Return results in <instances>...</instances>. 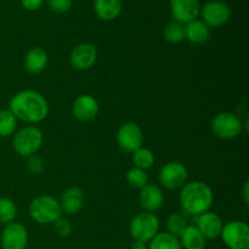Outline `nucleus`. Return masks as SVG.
I'll return each instance as SVG.
<instances>
[{
    "mask_svg": "<svg viewBox=\"0 0 249 249\" xmlns=\"http://www.w3.org/2000/svg\"><path fill=\"white\" fill-rule=\"evenodd\" d=\"M9 106L17 119L28 124L40 123L49 114L48 101L36 90L18 91L11 97Z\"/></svg>",
    "mask_w": 249,
    "mask_h": 249,
    "instance_id": "obj_1",
    "label": "nucleus"
},
{
    "mask_svg": "<svg viewBox=\"0 0 249 249\" xmlns=\"http://www.w3.org/2000/svg\"><path fill=\"white\" fill-rule=\"evenodd\" d=\"M179 198L186 213L198 216L211 209L214 195L211 187L204 182L190 181L181 187Z\"/></svg>",
    "mask_w": 249,
    "mask_h": 249,
    "instance_id": "obj_2",
    "label": "nucleus"
},
{
    "mask_svg": "<svg viewBox=\"0 0 249 249\" xmlns=\"http://www.w3.org/2000/svg\"><path fill=\"white\" fill-rule=\"evenodd\" d=\"M29 215L36 223L41 225L53 224L62 215L60 202L53 196L41 195L36 197L29 204Z\"/></svg>",
    "mask_w": 249,
    "mask_h": 249,
    "instance_id": "obj_3",
    "label": "nucleus"
},
{
    "mask_svg": "<svg viewBox=\"0 0 249 249\" xmlns=\"http://www.w3.org/2000/svg\"><path fill=\"white\" fill-rule=\"evenodd\" d=\"M44 136L39 128L34 125H26L16 131L12 140V146L17 155L29 157L36 155L43 145Z\"/></svg>",
    "mask_w": 249,
    "mask_h": 249,
    "instance_id": "obj_4",
    "label": "nucleus"
},
{
    "mask_svg": "<svg viewBox=\"0 0 249 249\" xmlns=\"http://www.w3.org/2000/svg\"><path fill=\"white\" fill-rule=\"evenodd\" d=\"M129 232L134 241L140 242H150L158 232H160V220L153 213L143 212L134 216L130 221Z\"/></svg>",
    "mask_w": 249,
    "mask_h": 249,
    "instance_id": "obj_5",
    "label": "nucleus"
},
{
    "mask_svg": "<svg viewBox=\"0 0 249 249\" xmlns=\"http://www.w3.org/2000/svg\"><path fill=\"white\" fill-rule=\"evenodd\" d=\"M211 126L213 133L224 140L237 138L243 131L242 121L230 112H221L216 114L212 121Z\"/></svg>",
    "mask_w": 249,
    "mask_h": 249,
    "instance_id": "obj_6",
    "label": "nucleus"
},
{
    "mask_svg": "<svg viewBox=\"0 0 249 249\" xmlns=\"http://www.w3.org/2000/svg\"><path fill=\"white\" fill-rule=\"evenodd\" d=\"M221 238L230 249L249 248V226L245 221L232 220L223 226Z\"/></svg>",
    "mask_w": 249,
    "mask_h": 249,
    "instance_id": "obj_7",
    "label": "nucleus"
},
{
    "mask_svg": "<svg viewBox=\"0 0 249 249\" xmlns=\"http://www.w3.org/2000/svg\"><path fill=\"white\" fill-rule=\"evenodd\" d=\"M187 178H189L187 168L185 167L184 163L178 160H172L163 165L158 175L160 184L167 190L181 189L187 182Z\"/></svg>",
    "mask_w": 249,
    "mask_h": 249,
    "instance_id": "obj_8",
    "label": "nucleus"
},
{
    "mask_svg": "<svg viewBox=\"0 0 249 249\" xmlns=\"http://www.w3.org/2000/svg\"><path fill=\"white\" fill-rule=\"evenodd\" d=\"M117 142L122 151L126 153H134L136 150L142 147V129L134 122L124 123L117 131Z\"/></svg>",
    "mask_w": 249,
    "mask_h": 249,
    "instance_id": "obj_9",
    "label": "nucleus"
},
{
    "mask_svg": "<svg viewBox=\"0 0 249 249\" xmlns=\"http://www.w3.org/2000/svg\"><path fill=\"white\" fill-rule=\"evenodd\" d=\"M202 21L211 28V27H220L230 19L231 10L228 4L219 0H213L204 4L201 11Z\"/></svg>",
    "mask_w": 249,
    "mask_h": 249,
    "instance_id": "obj_10",
    "label": "nucleus"
},
{
    "mask_svg": "<svg viewBox=\"0 0 249 249\" xmlns=\"http://www.w3.org/2000/svg\"><path fill=\"white\" fill-rule=\"evenodd\" d=\"M28 243V231L22 224H7L1 233L2 249H26Z\"/></svg>",
    "mask_w": 249,
    "mask_h": 249,
    "instance_id": "obj_11",
    "label": "nucleus"
},
{
    "mask_svg": "<svg viewBox=\"0 0 249 249\" xmlns=\"http://www.w3.org/2000/svg\"><path fill=\"white\" fill-rule=\"evenodd\" d=\"M97 60L96 46L91 43H82L75 46L70 55L71 65L78 71H88Z\"/></svg>",
    "mask_w": 249,
    "mask_h": 249,
    "instance_id": "obj_12",
    "label": "nucleus"
},
{
    "mask_svg": "<svg viewBox=\"0 0 249 249\" xmlns=\"http://www.w3.org/2000/svg\"><path fill=\"white\" fill-rule=\"evenodd\" d=\"M170 9L175 21L181 23L197 19L201 11L199 0H170Z\"/></svg>",
    "mask_w": 249,
    "mask_h": 249,
    "instance_id": "obj_13",
    "label": "nucleus"
},
{
    "mask_svg": "<svg viewBox=\"0 0 249 249\" xmlns=\"http://www.w3.org/2000/svg\"><path fill=\"white\" fill-rule=\"evenodd\" d=\"M195 226L198 229V231L206 240H215L221 235L224 224L218 214L208 211L197 216Z\"/></svg>",
    "mask_w": 249,
    "mask_h": 249,
    "instance_id": "obj_14",
    "label": "nucleus"
},
{
    "mask_svg": "<svg viewBox=\"0 0 249 249\" xmlns=\"http://www.w3.org/2000/svg\"><path fill=\"white\" fill-rule=\"evenodd\" d=\"M73 116L82 122L92 121L99 113V102L94 96L84 94L74 100L72 106Z\"/></svg>",
    "mask_w": 249,
    "mask_h": 249,
    "instance_id": "obj_15",
    "label": "nucleus"
},
{
    "mask_svg": "<svg viewBox=\"0 0 249 249\" xmlns=\"http://www.w3.org/2000/svg\"><path fill=\"white\" fill-rule=\"evenodd\" d=\"M139 201L145 212L155 213L162 208L163 203H164V195L160 186L155 184H147L141 189Z\"/></svg>",
    "mask_w": 249,
    "mask_h": 249,
    "instance_id": "obj_16",
    "label": "nucleus"
},
{
    "mask_svg": "<svg viewBox=\"0 0 249 249\" xmlns=\"http://www.w3.org/2000/svg\"><path fill=\"white\" fill-rule=\"evenodd\" d=\"M62 213L73 215L77 214L84 206V192L79 187H70L62 194L60 201Z\"/></svg>",
    "mask_w": 249,
    "mask_h": 249,
    "instance_id": "obj_17",
    "label": "nucleus"
},
{
    "mask_svg": "<svg viewBox=\"0 0 249 249\" xmlns=\"http://www.w3.org/2000/svg\"><path fill=\"white\" fill-rule=\"evenodd\" d=\"M48 53L44 49L36 46L32 48L24 56V68L31 74H39L48 66Z\"/></svg>",
    "mask_w": 249,
    "mask_h": 249,
    "instance_id": "obj_18",
    "label": "nucleus"
},
{
    "mask_svg": "<svg viewBox=\"0 0 249 249\" xmlns=\"http://www.w3.org/2000/svg\"><path fill=\"white\" fill-rule=\"evenodd\" d=\"M185 34L186 39L192 44H204L209 39L211 29L201 19H194L185 24Z\"/></svg>",
    "mask_w": 249,
    "mask_h": 249,
    "instance_id": "obj_19",
    "label": "nucleus"
},
{
    "mask_svg": "<svg viewBox=\"0 0 249 249\" xmlns=\"http://www.w3.org/2000/svg\"><path fill=\"white\" fill-rule=\"evenodd\" d=\"M94 10L104 21H112L122 12V0H95Z\"/></svg>",
    "mask_w": 249,
    "mask_h": 249,
    "instance_id": "obj_20",
    "label": "nucleus"
},
{
    "mask_svg": "<svg viewBox=\"0 0 249 249\" xmlns=\"http://www.w3.org/2000/svg\"><path fill=\"white\" fill-rule=\"evenodd\" d=\"M180 238H181L180 245L185 249H204L206 247V238L194 225L187 226Z\"/></svg>",
    "mask_w": 249,
    "mask_h": 249,
    "instance_id": "obj_21",
    "label": "nucleus"
},
{
    "mask_svg": "<svg viewBox=\"0 0 249 249\" xmlns=\"http://www.w3.org/2000/svg\"><path fill=\"white\" fill-rule=\"evenodd\" d=\"M147 249H181L179 238L168 232H158L150 241Z\"/></svg>",
    "mask_w": 249,
    "mask_h": 249,
    "instance_id": "obj_22",
    "label": "nucleus"
},
{
    "mask_svg": "<svg viewBox=\"0 0 249 249\" xmlns=\"http://www.w3.org/2000/svg\"><path fill=\"white\" fill-rule=\"evenodd\" d=\"M164 39L170 44H179L186 39L185 34V24L181 22L172 21L165 26Z\"/></svg>",
    "mask_w": 249,
    "mask_h": 249,
    "instance_id": "obj_23",
    "label": "nucleus"
},
{
    "mask_svg": "<svg viewBox=\"0 0 249 249\" xmlns=\"http://www.w3.org/2000/svg\"><path fill=\"white\" fill-rule=\"evenodd\" d=\"M17 128V118L14 116L10 109H1L0 111V136H7L15 134Z\"/></svg>",
    "mask_w": 249,
    "mask_h": 249,
    "instance_id": "obj_24",
    "label": "nucleus"
},
{
    "mask_svg": "<svg viewBox=\"0 0 249 249\" xmlns=\"http://www.w3.org/2000/svg\"><path fill=\"white\" fill-rule=\"evenodd\" d=\"M187 220L185 219V216L180 213H173L170 214L169 218L167 220V229L168 233L173 235L174 237L180 238L181 235L184 233V231L187 228Z\"/></svg>",
    "mask_w": 249,
    "mask_h": 249,
    "instance_id": "obj_25",
    "label": "nucleus"
},
{
    "mask_svg": "<svg viewBox=\"0 0 249 249\" xmlns=\"http://www.w3.org/2000/svg\"><path fill=\"white\" fill-rule=\"evenodd\" d=\"M133 162L139 169H150L155 164V155L148 148L140 147L133 153Z\"/></svg>",
    "mask_w": 249,
    "mask_h": 249,
    "instance_id": "obj_26",
    "label": "nucleus"
},
{
    "mask_svg": "<svg viewBox=\"0 0 249 249\" xmlns=\"http://www.w3.org/2000/svg\"><path fill=\"white\" fill-rule=\"evenodd\" d=\"M16 215L17 207L15 202L6 197L0 198V223L7 225L16 219Z\"/></svg>",
    "mask_w": 249,
    "mask_h": 249,
    "instance_id": "obj_27",
    "label": "nucleus"
},
{
    "mask_svg": "<svg viewBox=\"0 0 249 249\" xmlns=\"http://www.w3.org/2000/svg\"><path fill=\"white\" fill-rule=\"evenodd\" d=\"M126 182L129 184V186L134 187V189H142L143 186H146L148 182V177L146 174L145 170L139 169V168L134 167L131 169L128 170L125 175Z\"/></svg>",
    "mask_w": 249,
    "mask_h": 249,
    "instance_id": "obj_28",
    "label": "nucleus"
},
{
    "mask_svg": "<svg viewBox=\"0 0 249 249\" xmlns=\"http://www.w3.org/2000/svg\"><path fill=\"white\" fill-rule=\"evenodd\" d=\"M53 232L57 237L66 238L72 233V225L67 219L60 218L53 223Z\"/></svg>",
    "mask_w": 249,
    "mask_h": 249,
    "instance_id": "obj_29",
    "label": "nucleus"
},
{
    "mask_svg": "<svg viewBox=\"0 0 249 249\" xmlns=\"http://www.w3.org/2000/svg\"><path fill=\"white\" fill-rule=\"evenodd\" d=\"M27 167L28 170L34 175H39L43 173L44 168H45V163H44L43 158L39 157V156L33 155L29 156L28 160H27Z\"/></svg>",
    "mask_w": 249,
    "mask_h": 249,
    "instance_id": "obj_30",
    "label": "nucleus"
},
{
    "mask_svg": "<svg viewBox=\"0 0 249 249\" xmlns=\"http://www.w3.org/2000/svg\"><path fill=\"white\" fill-rule=\"evenodd\" d=\"M51 11L56 14H65L72 7V0H48Z\"/></svg>",
    "mask_w": 249,
    "mask_h": 249,
    "instance_id": "obj_31",
    "label": "nucleus"
},
{
    "mask_svg": "<svg viewBox=\"0 0 249 249\" xmlns=\"http://www.w3.org/2000/svg\"><path fill=\"white\" fill-rule=\"evenodd\" d=\"M43 1L44 0H21V4L26 10L34 11V10H38L43 5Z\"/></svg>",
    "mask_w": 249,
    "mask_h": 249,
    "instance_id": "obj_32",
    "label": "nucleus"
},
{
    "mask_svg": "<svg viewBox=\"0 0 249 249\" xmlns=\"http://www.w3.org/2000/svg\"><path fill=\"white\" fill-rule=\"evenodd\" d=\"M243 199H245V203L248 204L249 202V182L246 181L245 186H243Z\"/></svg>",
    "mask_w": 249,
    "mask_h": 249,
    "instance_id": "obj_33",
    "label": "nucleus"
},
{
    "mask_svg": "<svg viewBox=\"0 0 249 249\" xmlns=\"http://www.w3.org/2000/svg\"><path fill=\"white\" fill-rule=\"evenodd\" d=\"M131 249H147V246L140 241H134V243L131 245Z\"/></svg>",
    "mask_w": 249,
    "mask_h": 249,
    "instance_id": "obj_34",
    "label": "nucleus"
}]
</instances>
